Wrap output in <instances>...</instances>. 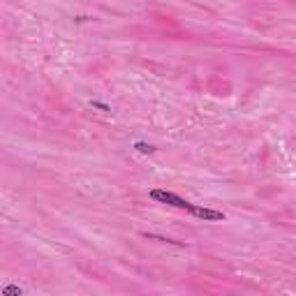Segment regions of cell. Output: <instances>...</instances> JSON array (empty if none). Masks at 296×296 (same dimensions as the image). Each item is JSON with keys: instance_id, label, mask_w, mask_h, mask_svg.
<instances>
[{"instance_id": "1", "label": "cell", "mask_w": 296, "mask_h": 296, "mask_svg": "<svg viewBox=\"0 0 296 296\" xmlns=\"http://www.w3.org/2000/svg\"><path fill=\"white\" fill-rule=\"evenodd\" d=\"M148 197L155 199V202H160V204H169V206H176V209L188 211L190 216L199 218V220H204V222H222V220H224V213H222V211L195 206V204H190L188 199H183V197L174 195V192H167V190H150Z\"/></svg>"}, {"instance_id": "2", "label": "cell", "mask_w": 296, "mask_h": 296, "mask_svg": "<svg viewBox=\"0 0 296 296\" xmlns=\"http://www.w3.org/2000/svg\"><path fill=\"white\" fill-rule=\"evenodd\" d=\"M135 148L139 150V153H155V150H157L155 146H150V144H144V142H137Z\"/></svg>"}, {"instance_id": "3", "label": "cell", "mask_w": 296, "mask_h": 296, "mask_svg": "<svg viewBox=\"0 0 296 296\" xmlns=\"http://www.w3.org/2000/svg\"><path fill=\"white\" fill-rule=\"evenodd\" d=\"M93 107L102 109V111H109V107H107V104H102V102H93Z\"/></svg>"}]
</instances>
